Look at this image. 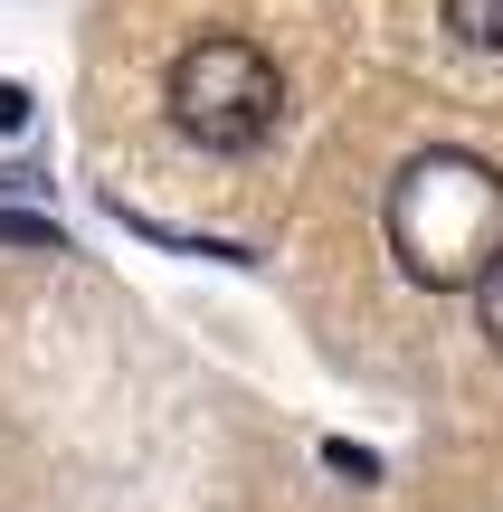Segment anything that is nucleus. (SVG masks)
<instances>
[{"label":"nucleus","mask_w":503,"mask_h":512,"mask_svg":"<svg viewBox=\"0 0 503 512\" xmlns=\"http://www.w3.org/2000/svg\"><path fill=\"white\" fill-rule=\"evenodd\" d=\"M29 124V86H19V76H0V133H19Z\"/></svg>","instance_id":"423d86ee"},{"label":"nucleus","mask_w":503,"mask_h":512,"mask_svg":"<svg viewBox=\"0 0 503 512\" xmlns=\"http://www.w3.org/2000/svg\"><path fill=\"white\" fill-rule=\"evenodd\" d=\"M380 228H390V256L409 266V285L466 294L503 266V171L466 143H428L390 181Z\"/></svg>","instance_id":"f257e3e1"},{"label":"nucleus","mask_w":503,"mask_h":512,"mask_svg":"<svg viewBox=\"0 0 503 512\" xmlns=\"http://www.w3.org/2000/svg\"><path fill=\"white\" fill-rule=\"evenodd\" d=\"M0 247H48V256H57V228H48V219H10V209H0Z\"/></svg>","instance_id":"39448f33"},{"label":"nucleus","mask_w":503,"mask_h":512,"mask_svg":"<svg viewBox=\"0 0 503 512\" xmlns=\"http://www.w3.org/2000/svg\"><path fill=\"white\" fill-rule=\"evenodd\" d=\"M162 95H171V124L200 152H257L285 114V76L257 38H190L171 57Z\"/></svg>","instance_id":"f03ea898"},{"label":"nucleus","mask_w":503,"mask_h":512,"mask_svg":"<svg viewBox=\"0 0 503 512\" xmlns=\"http://www.w3.org/2000/svg\"><path fill=\"white\" fill-rule=\"evenodd\" d=\"M323 465H333V475H352V484H380V456H371V446H352V437L323 446Z\"/></svg>","instance_id":"20e7f679"},{"label":"nucleus","mask_w":503,"mask_h":512,"mask_svg":"<svg viewBox=\"0 0 503 512\" xmlns=\"http://www.w3.org/2000/svg\"><path fill=\"white\" fill-rule=\"evenodd\" d=\"M447 29L466 48H503V0H447Z\"/></svg>","instance_id":"7ed1b4c3"}]
</instances>
